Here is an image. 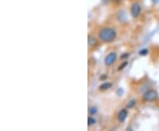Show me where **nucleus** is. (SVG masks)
Returning <instances> with one entry per match:
<instances>
[{"mask_svg": "<svg viewBox=\"0 0 159 131\" xmlns=\"http://www.w3.org/2000/svg\"><path fill=\"white\" fill-rule=\"evenodd\" d=\"M117 36V32L114 29L111 28H103L100 30L98 37L99 39L104 43H111L113 40H115Z\"/></svg>", "mask_w": 159, "mask_h": 131, "instance_id": "obj_1", "label": "nucleus"}, {"mask_svg": "<svg viewBox=\"0 0 159 131\" xmlns=\"http://www.w3.org/2000/svg\"><path fill=\"white\" fill-rule=\"evenodd\" d=\"M158 97V93L157 91H154V90H149V91H146L144 94H143V100L146 101V102H152L157 100Z\"/></svg>", "mask_w": 159, "mask_h": 131, "instance_id": "obj_2", "label": "nucleus"}, {"mask_svg": "<svg viewBox=\"0 0 159 131\" xmlns=\"http://www.w3.org/2000/svg\"><path fill=\"white\" fill-rule=\"evenodd\" d=\"M141 10H142V7L140 6V4L137 3V2L134 3L132 7H131V15H132V17H138L140 15V13H141Z\"/></svg>", "mask_w": 159, "mask_h": 131, "instance_id": "obj_3", "label": "nucleus"}, {"mask_svg": "<svg viewBox=\"0 0 159 131\" xmlns=\"http://www.w3.org/2000/svg\"><path fill=\"white\" fill-rule=\"evenodd\" d=\"M116 59H117V54H116V52H111V53H109L108 55L105 57L104 64H105V66L110 67V66H111L116 61Z\"/></svg>", "mask_w": 159, "mask_h": 131, "instance_id": "obj_4", "label": "nucleus"}, {"mask_svg": "<svg viewBox=\"0 0 159 131\" xmlns=\"http://www.w3.org/2000/svg\"><path fill=\"white\" fill-rule=\"evenodd\" d=\"M126 117H127V111H126L125 109L120 110L119 114H118V119H119V121H120V122L125 121V119H126Z\"/></svg>", "mask_w": 159, "mask_h": 131, "instance_id": "obj_5", "label": "nucleus"}, {"mask_svg": "<svg viewBox=\"0 0 159 131\" xmlns=\"http://www.w3.org/2000/svg\"><path fill=\"white\" fill-rule=\"evenodd\" d=\"M88 42H89V47H94L97 44V39L96 37L92 36V35H89V38H88Z\"/></svg>", "mask_w": 159, "mask_h": 131, "instance_id": "obj_6", "label": "nucleus"}, {"mask_svg": "<svg viewBox=\"0 0 159 131\" xmlns=\"http://www.w3.org/2000/svg\"><path fill=\"white\" fill-rule=\"evenodd\" d=\"M111 86H112V83H111V82H104V83H102V84L100 85L99 89H100L101 91H106V90L111 89Z\"/></svg>", "mask_w": 159, "mask_h": 131, "instance_id": "obj_7", "label": "nucleus"}, {"mask_svg": "<svg viewBox=\"0 0 159 131\" xmlns=\"http://www.w3.org/2000/svg\"><path fill=\"white\" fill-rule=\"evenodd\" d=\"M136 105V100H134V99H132V100H130V101H128V103H127V105H126V107L127 108H133L134 105Z\"/></svg>", "mask_w": 159, "mask_h": 131, "instance_id": "obj_8", "label": "nucleus"}, {"mask_svg": "<svg viewBox=\"0 0 159 131\" xmlns=\"http://www.w3.org/2000/svg\"><path fill=\"white\" fill-rule=\"evenodd\" d=\"M89 113L90 115H95L97 113V108L96 106H91L89 109Z\"/></svg>", "mask_w": 159, "mask_h": 131, "instance_id": "obj_9", "label": "nucleus"}, {"mask_svg": "<svg viewBox=\"0 0 159 131\" xmlns=\"http://www.w3.org/2000/svg\"><path fill=\"white\" fill-rule=\"evenodd\" d=\"M96 122H97V120H95L93 117H89L88 118V125L89 126L94 125V124H96Z\"/></svg>", "mask_w": 159, "mask_h": 131, "instance_id": "obj_10", "label": "nucleus"}, {"mask_svg": "<svg viewBox=\"0 0 159 131\" xmlns=\"http://www.w3.org/2000/svg\"><path fill=\"white\" fill-rule=\"evenodd\" d=\"M148 53V49H142L141 51H139V54L141 55V56H145V55H147Z\"/></svg>", "mask_w": 159, "mask_h": 131, "instance_id": "obj_11", "label": "nucleus"}, {"mask_svg": "<svg viewBox=\"0 0 159 131\" xmlns=\"http://www.w3.org/2000/svg\"><path fill=\"white\" fill-rule=\"evenodd\" d=\"M125 66H127V62L125 61V62H124L122 65H120L119 66V70H121V69H123V68H125Z\"/></svg>", "mask_w": 159, "mask_h": 131, "instance_id": "obj_12", "label": "nucleus"}, {"mask_svg": "<svg viewBox=\"0 0 159 131\" xmlns=\"http://www.w3.org/2000/svg\"><path fill=\"white\" fill-rule=\"evenodd\" d=\"M120 93H123V90L122 89H119V91H118V94H119V96H121V94Z\"/></svg>", "mask_w": 159, "mask_h": 131, "instance_id": "obj_13", "label": "nucleus"}, {"mask_svg": "<svg viewBox=\"0 0 159 131\" xmlns=\"http://www.w3.org/2000/svg\"><path fill=\"white\" fill-rule=\"evenodd\" d=\"M113 3H116V4H119V2H120V0H111Z\"/></svg>", "mask_w": 159, "mask_h": 131, "instance_id": "obj_14", "label": "nucleus"}, {"mask_svg": "<svg viewBox=\"0 0 159 131\" xmlns=\"http://www.w3.org/2000/svg\"><path fill=\"white\" fill-rule=\"evenodd\" d=\"M152 2H153L154 4H157V3H159V0H151Z\"/></svg>", "mask_w": 159, "mask_h": 131, "instance_id": "obj_15", "label": "nucleus"}]
</instances>
